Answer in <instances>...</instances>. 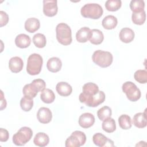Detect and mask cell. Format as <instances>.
<instances>
[{
  "label": "cell",
  "instance_id": "29",
  "mask_svg": "<svg viewBox=\"0 0 147 147\" xmlns=\"http://www.w3.org/2000/svg\"><path fill=\"white\" fill-rule=\"evenodd\" d=\"M129 6L133 13H138L144 10L145 2L142 0H132Z\"/></svg>",
  "mask_w": 147,
  "mask_h": 147
},
{
  "label": "cell",
  "instance_id": "31",
  "mask_svg": "<svg viewBox=\"0 0 147 147\" xmlns=\"http://www.w3.org/2000/svg\"><path fill=\"white\" fill-rule=\"evenodd\" d=\"M112 111L109 106H103L99 109L97 111V115L100 121H104L106 119L111 117Z\"/></svg>",
  "mask_w": 147,
  "mask_h": 147
},
{
  "label": "cell",
  "instance_id": "35",
  "mask_svg": "<svg viewBox=\"0 0 147 147\" xmlns=\"http://www.w3.org/2000/svg\"><path fill=\"white\" fill-rule=\"evenodd\" d=\"M32 83H33L36 86V87L38 88L40 92V91L41 92L42 91H43L46 87V84L45 81L41 79H34L32 81Z\"/></svg>",
  "mask_w": 147,
  "mask_h": 147
},
{
  "label": "cell",
  "instance_id": "36",
  "mask_svg": "<svg viewBox=\"0 0 147 147\" xmlns=\"http://www.w3.org/2000/svg\"><path fill=\"white\" fill-rule=\"evenodd\" d=\"M0 26L1 27H2L8 23L9 16L6 12L2 10L0 11Z\"/></svg>",
  "mask_w": 147,
  "mask_h": 147
},
{
  "label": "cell",
  "instance_id": "15",
  "mask_svg": "<svg viewBox=\"0 0 147 147\" xmlns=\"http://www.w3.org/2000/svg\"><path fill=\"white\" fill-rule=\"evenodd\" d=\"M57 93L62 96H67L71 94L72 88L70 84L65 82H59L56 86Z\"/></svg>",
  "mask_w": 147,
  "mask_h": 147
},
{
  "label": "cell",
  "instance_id": "2",
  "mask_svg": "<svg viewBox=\"0 0 147 147\" xmlns=\"http://www.w3.org/2000/svg\"><path fill=\"white\" fill-rule=\"evenodd\" d=\"M56 38L63 45H68L72 42V32L70 27L65 23H60L56 28Z\"/></svg>",
  "mask_w": 147,
  "mask_h": 147
},
{
  "label": "cell",
  "instance_id": "12",
  "mask_svg": "<svg viewBox=\"0 0 147 147\" xmlns=\"http://www.w3.org/2000/svg\"><path fill=\"white\" fill-rule=\"evenodd\" d=\"M94 122L95 117L92 114L90 113L82 114L79 118V124L84 129H87L91 127Z\"/></svg>",
  "mask_w": 147,
  "mask_h": 147
},
{
  "label": "cell",
  "instance_id": "23",
  "mask_svg": "<svg viewBox=\"0 0 147 147\" xmlns=\"http://www.w3.org/2000/svg\"><path fill=\"white\" fill-rule=\"evenodd\" d=\"M117 18L115 16L112 15H109L106 16L102 21V25L103 27L107 30L114 29L117 25Z\"/></svg>",
  "mask_w": 147,
  "mask_h": 147
},
{
  "label": "cell",
  "instance_id": "34",
  "mask_svg": "<svg viewBox=\"0 0 147 147\" xmlns=\"http://www.w3.org/2000/svg\"><path fill=\"white\" fill-rule=\"evenodd\" d=\"M135 80L141 84H145L147 82V71L145 69H139L134 74Z\"/></svg>",
  "mask_w": 147,
  "mask_h": 147
},
{
  "label": "cell",
  "instance_id": "30",
  "mask_svg": "<svg viewBox=\"0 0 147 147\" xmlns=\"http://www.w3.org/2000/svg\"><path fill=\"white\" fill-rule=\"evenodd\" d=\"M131 20L134 24L138 25H142L146 20V13L145 10L138 13H133Z\"/></svg>",
  "mask_w": 147,
  "mask_h": 147
},
{
  "label": "cell",
  "instance_id": "4",
  "mask_svg": "<svg viewBox=\"0 0 147 147\" xmlns=\"http://www.w3.org/2000/svg\"><path fill=\"white\" fill-rule=\"evenodd\" d=\"M81 14L85 18H89L94 20L99 19L103 14L102 7L98 3L85 4L80 10Z\"/></svg>",
  "mask_w": 147,
  "mask_h": 147
},
{
  "label": "cell",
  "instance_id": "21",
  "mask_svg": "<svg viewBox=\"0 0 147 147\" xmlns=\"http://www.w3.org/2000/svg\"><path fill=\"white\" fill-rule=\"evenodd\" d=\"M38 92L40 91L38 88L33 83L25 85L22 89V92L24 95L25 96L32 99L36 96Z\"/></svg>",
  "mask_w": 147,
  "mask_h": 147
},
{
  "label": "cell",
  "instance_id": "28",
  "mask_svg": "<svg viewBox=\"0 0 147 147\" xmlns=\"http://www.w3.org/2000/svg\"><path fill=\"white\" fill-rule=\"evenodd\" d=\"M33 42L34 45L38 48L45 47L47 44V39L45 36L42 33H37L33 37Z\"/></svg>",
  "mask_w": 147,
  "mask_h": 147
},
{
  "label": "cell",
  "instance_id": "5",
  "mask_svg": "<svg viewBox=\"0 0 147 147\" xmlns=\"http://www.w3.org/2000/svg\"><path fill=\"white\" fill-rule=\"evenodd\" d=\"M92 60L98 66L102 68H106L112 64L113 57L109 52L97 50L92 54Z\"/></svg>",
  "mask_w": 147,
  "mask_h": 147
},
{
  "label": "cell",
  "instance_id": "33",
  "mask_svg": "<svg viewBox=\"0 0 147 147\" xmlns=\"http://www.w3.org/2000/svg\"><path fill=\"white\" fill-rule=\"evenodd\" d=\"M20 106L24 111H30L33 106V99L24 96L20 100Z\"/></svg>",
  "mask_w": 147,
  "mask_h": 147
},
{
  "label": "cell",
  "instance_id": "25",
  "mask_svg": "<svg viewBox=\"0 0 147 147\" xmlns=\"http://www.w3.org/2000/svg\"><path fill=\"white\" fill-rule=\"evenodd\" d=\"M40 98L41 100L45 103H51L53 102L55 99V95L53 91L49 88H45L41 91L40 94Z\"/></svg>",
  "mask_w": 147,
  "mask_h": 147
},
{
  "label": "cell",
  "instance_id": "20",
  "mask_svg": "<svg viewBox=\"0 0 147 147\" xmlns=\"http://www.w3.org/2000/svg\"><path fill=\"white\" fill-rule=\"evenodd\" d=\"M133 125L138 128H144L146 126V115L145 112L136 113L133 118Z\"/></svg>",
  "mask_w": 147,
  "mask_h": 147
},
{
  "label": "cell",
  "instance_id": "6",
  "mask_svg": "<svg viewBox=\"0 0 147 147\" xmlns=\"http://www.w3.org/2000/svg\"><path fill=\"white\" fill-rule=\"evenodd\" d=\"M33 136L32 130L26 126L21 127L13 136V142L17 146L25 145Z\"/></svg>",
  "mask_w": 147,
  "mask_h": 147
},
{
  "label": "cell",
  "instance_id": "1",
  "mask_svg": "<svg viewBox=\"0 0 147 147\" xmlns=\"http://www.w3.org/2000/svg\"><path fill=\"white\" fill-rule=\"evenodd\" d=\"M82 90L83 92L80 94L79 99L81 103H84L88 107H97L105 100L104 92L99 91L98 85L94 83L89 82L84 84Z\"/></svg>",
  "mask_w": 147,
  "mask_h": 147
},
{
  "label": "cell",
  "instance_id": "11",
  "mask_svg": "<svg viewBox=\"0 0 147 147\" xmlns=\"http://www.w3.org/2000/svg\"><path fill=\"white\" fill-rule=\"evenodd\" d=\"M37 117L40 123L44 124L48 123L52 120V113L49 108L42 107L38 109Z\"/></svg>",
  "mask_w": 147,
  "mask_h": 147
},
{
  "label": "cell",
  "instance_id": "26",
  "mask_svg": "<svg viewBox=\"0 0 147 147\" xmlns=\"http://www.w3.org/2000/svg\"><path fill=\"white\" fill-rule=\"evenodd\" d=\"M102 129L107 133H111L114 132L116 129V124L115 120L111 117L106 119L103 121L102 123Z\"/></svg>",
  "mask_w": 147,
  "mask_h": 147
},
{
  "label": "cell",
  "instance_id": "27",
  "mask_svg": "<svg viewBox=\"0 0 147 147\" xmlns=\"http://www.w3.org/2000/svg\"><path fill=\"white\" fill-rule=\"evenodd\" d=\"M118 123L121 128L127 130L131 127V119L130 116L127 114H122L118 118Z\"/></svg>",
  "mask_w": 147,
  "mask_h": 147
},
{
  "label": "cell",
  "instance_id": "38",
  "mask_svg": "<svg viewBox=\"0 0 147 147\" xmlns=\"http://www.w3.org/2000/svg\"><path fill=\"white\" fill-rule=\"evenodd\" d=\"M1 110H3V109H5L6 107V105H7V103H6V100L5 99V98H4L3 97V93L2 92V91H1Z\"/></svg>",
  "mask_w": 147,
  "mask_h": 147
},
{
  "label": "cell",
  "instance_id": "3",
  "mask_svg": "<svg viewBox=\"0 0 147 147\" xmlns=\"http://www.w3.org/2000/svg\"><path fill=\"white\" fill-rule=\"evenodd\" d=\"M43 59L41 55L37 53L31 54L28 58L26 71L30 75H38L41 71Z\"/></svg>",
  "mask_w": 147,
  "mask_h": 147
},
{
  "label": "cell",
  "instance_id": "16",
  "mask_svg": "<svg viewBox=\"0 0 147 147\" xmlns=\"http://www.w3.org/2000/svg\"><path fill=\"white\" fill-rule=\"evenodd\" d=\"M119 39L125 43H129L131 42L134 38V31L129 28H122L119 34Z\"/></svg>",
  "mask_w": 147,
  "mask_h": 147
},
{
  "label": "cell",
  "instance_id": "24",
  "mask_svg": "<svg viewBox=\"0 0 147 147\" xmlns=\"http://www.w3.org/2000/svg\"><path fill=\"white\" fill-rule=\"evenodd\" d=\"M104 39V36L102 31L99 29H94L91 30V36L90 38V41L94 45L100 44Z\"/></svg>",
  "mask_w": 147,
  "mask_h": 147
},
{
  "label": "cell",
  "instance_id": "9",
  "mask_svg": "<svg viewBox=\"0 0 147 147\" xmlns=\"http://www.w3.org/2000/svg\"><path fill=\"white\" fill-rule=\"evenodd\" d=\"M57 2L56 0L43 1V13L47 17L55 16L58 11Z\"/></svg>",
  "mask_w": 147,
  "mask_h": 147
},
{
  "label": "cell",
  "instance_id": "22",
  "mask_svg": "<svg viewBox=\"0 0 147 147\" xmlns=\"http://www.w3.org/2000/svg\"><path fill=\"white\" fill-rule=\"evenodd\" d=\"M49 142L48 136L43 132H38L37 133L33 139L34 144L38 146L44 147L47 146Z\"/></svg>",
  "mask_w": 147,
  "mask_h": 147
},
{
  "label": "cell",
  "instance_id": "32",
  "mask_svg": "<svg viewBox=\"0 0 147 147\" xmlns=\"http://www.w3.org/2000/svg\"><path fill=\"white\" fill-rule=\"evenodd\" d=\"M122 5L120 0H108L105 3V7L108 11H115L118 10Z\"/></svg>",
  "mask_w": 147,
  "mask_h": 147
},
{
  "label": "cell",
  "instance_id": "13",
  "mask_svg": "<svg viewBox=\"0 0 147 147\" xmlns=\"http://www.w3.org/2000/svg\"><path fill=\"white\" fill-rule=\"evenodd\" d=\"M24 62L22 59L18 56L11 57L9 61V68L12 72H20L23 68Z\"/></svg>",
  "mask_w": 147,
  "mask_h": 147
},
{
  "label": "cell",
  "instance_id": "37",
  "mask_svg": "<svg viewBox=\"0 0 147 147\" xmlns=\"http://www.w3.org/2000/svg\"><path fill=\"white\" fill-rule=\"evenodd\" d=\"M9 138V131L3 128L0 129V141L1 142H6Z\"/></svg>",
  "mask_w": 147,
  "mask_h": 147
},
{
  "label": "cell",
  "instance_id": "10",
  "mask_svg": "<svg viewBox=\"0 0 147 147\" xmlns=\"http://www.w3.org/2000/svg\"><path fill=\"white\" fill-rule=\"evenodd\" d=\"M92 141L94 144L100 147L103 146H114V142L107 138L105 135L102 133H97L92 137Z\"/></svg>",
  "mask_w": 147,
  "mask_h": 147
},
{
  "label": "cell",
  "instance_id": "19",
  "mask_svg": "<svg viewBox=\"0 0 147 147\" xmlns=\"http://www.w3.org/2000/svg\"><path fill=\"white\" fill-rule=\"evenodd\" d=\"M31 43L30 37L25 34L22 33L17 36L15 38V44L16 46L20 48H28Z\"/></svg>",
  "mask_w": 147,
  "mask_h": 147
},
{
  "label": "cell",
  "instance_id": "17",
  "mask_svg": "<svg viewBox=\"0 0 147 147\" xmlns=\"http://www.w3.org/2000/svg\"><path fill=\"white\" fill-rule=\"evenodd\" d=\"M62 67L61 60L56 57L50 58L47 63V69L51 72H57L59 71Z\"/></svg>",
  "mask_w": 147,
  "mask_h": 147
},
{
  "label": "cell",
  "instance_id": "8",
  "mask_svg": "<svg viewBox=\"0 0 147 147\" xmlns=\"http://www.w3.org/2000/svg\"><path fill=\"white\" fill-rule=\"evenodd\" d=\"M86 141V134L81 131L76 130L65 140L66 147H79L83 145Z\"/></svg>",
  "mask_w": 147,
  "mask_h": 147
},
{
  "label": "cell",
  "instance_id": "7",
  "mask_svg": "<svg viewBox=\"0 0 147 147\" xmlns=\"http://www.w3.org/2000/svg\"><path fill=\"white\" fill-rule=\"evenodd\" d=\"M122 88L130 101L136 102L141 98V94L140 89L131 82L127 81L125 82L122 84Z\"/></svg>",
  "mask_w": 147,
  "mask_h": 147
},
{
  "label": "cell",
  "instance_id": "18",
  "mask_svg": "<svg viewBox=\"0 0 147 147\" xmlns=\"http://www.w3.org/2000/svg\"><path fill=\"white\" fill-rule=\"evenodd\" d=\"M25 29L29 33H34L40 27V21L34 17L28 18L25 22Z\"/></svg>",
  "mask_w": 147,
  "mask_h": 147
},
{
  "label": "cell",
  "instance_id": "14",
  "mask_svg": "<svg viewBox=\"0 0 147 147\" xmlns=\"http://www.w3.org/2000/svg\"><path fill=\"white\" fill-rule=\"evenodd\" d=\"M91 36V30L86 26L81 28L76 34V39L79 42L84 43L90 40Z\"/></svg>",
  "mask_w": 147,
  "mask_h": 147
}]
</instances>
